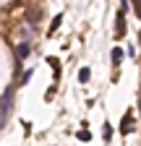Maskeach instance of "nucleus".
<instances>
[{
	"mask_svg": "<svg viewBox=\"0 0 141 146\" xmlns=\"http://www.w3.org/2000/svg\"><path fill=\"white\" fill-rule=\"evenodd\" d=\"M126 0H123V5H120V11H118V16H115V36L120 39L123 34H126Z\"/></svg>",
	"mask_w": 141,
	"mask_h": 146,
	"instance_id": "obj_1",
	"label": "nucleus"
},
{
	"mask_svg": "<svg viewBox=\"0 0 141 146\" xmlns=\"http://www.w3.org/2000/svg\"><path fill=\"white\" fill-rule=\"evenodd\" d=\"M11 104H13V89H8L3 97H0V117L11 112Z\"/></svg>",
	"mask_w": 141,
	"mask_h": 146,
	"instance_id": "obj_2",
	"label": "nucleus"
},
{
	"mask_svg": "<svg viewBox=\"0 0 141 146\" xmlns=\"http://www.w3.org/2000/svg\"><path fill=\"white\" fill-rule=\"evenodd\" d=\"M29 55H31V44H29V42H21L19 47H16V58H19V65L29 58Z\"/></svg>",
	"mask_w": 141,
	"mask_h": 146,
	"instance_id": "obj_3",
	"label": "nucleus"
},
{
	"mask_svg": "<svg viewBox=\"0 0 141 146\" xmlns=\"http://www.w3.org/2000/svg\"><path fill=\"white\" fill-rule=\"evenodd\" d=\"M131 131H133V112L128 110V112L123 115V125H120V133H123V136H128Z\"/></svg>",
	"mask_w": 141,
	"mask_h": 146,
	"instance_id": "obj_4",
	"label": "nucleus"
},
{
	"mask_svg": "<svg viewBox=\"0 0 141 146\" xmlns=\"http://www.w3.org/2000/svg\"><path fill=\"white\" fill-rule=\"evenodd\" d=\"M39 18H42V8H29V11H26V21H29L31 26H37Z\"/></svg>",
	"mask_w": 141,
	"mask_h": 146,
	"instance_id": "obj_5",
	"label": "nucleus"
},
{
	"mask_svg": "<svg viewBox=\"0 0 141 146\" xmlns=\"http://www.w3.org/2000/svg\"><path fill=\"white\" fill-rule=\"evenodd\" d=\"M47 63H50V68H52V73H55V81H58V78H60V60H58V58H50Z\"/></svg>",
	"mask_w": 141,
	"mask_h": 146,
	"instance_id": "obj_6",
	"label": "nucleus"
},
{
	"mask_svg": "<svg viewBox=\"0 0 141 146\" xmlns=\"http://www.w3.org/2000/svg\"><path fill=\"white\" fill-rule=\"evenodd\" d=\"M89 76H92L89 68H81V70H78V81H81V84H89Z\"/></svg>",
	"mask_w": 141,
	"mask_h": 146,
	"instance_id": "obj_7",
	"label": "nucleus"
},
{
	"mask_svg": "<svg viewBox=\"0 0 141 146\" xmlns=\"http://www.w3.org/2000/svg\"><path fill=\"white\" fill-rule=\"evenodd\" d=\"M120 60H123V50L115 47V50H112V65H120Z\"/></svg>",
	"mask_w": 141,
	"mask_h": 146,
	"instance_id": "obj_8",
	"label": "nucleus"
},
{
	"mask_svg": "<svg viewBox=\"0 0 141 146\" xmlns=\"http://www.w3.org/2000/svg\"><path fill=\"white\" fill-rule=\"evenodd\" d=\"M60 24H63V16H55V18H52V24H50V34H52V31H58Z\"/></svg>",
	"mask_w": 141,
	"mask_h": 146,
	"instance_id": "obj_9",
	"label": "nucleus"
},
{
	"mask_svg": "<svg viewBox=\"0 0 141 146\" xmlns=\"http://www.w3.org/2000/svg\"><path fill=\"white\" fill-rule=\"evenodd\" d=\"M76 138H78V141H89V138H92V133H89V131H78V133H76Z\"/></svg>",
	"mask_w": 141,
	"mask_h": 146,
	"instance_id": "obj_10",
	"label": "nucleus"
},
{
	"mask_svg": "<svg viewBox=\"0 0 141 146\" xmlns=\"http://www.w3.org/2000/svg\"><path fill=\"white\" fill-rule=\"evenodd\" d=\"M133 11H136V16L141 18V0H133Z\"/></svg>",
	"mask_w": 141,
	"mask_h": 146,
	"instance_id": "obj_11",
	"label": "nucleus"
},
{
	"mask_svg": "<svg viewBox=\"0 0 141 146\" xmlns=\"http://www.w3.org/2000/svg\"><path fill=\"white\" fill-rule=\"evenodd\" d=\"M31 73H34V70H31V68H29V70H26V73H24V81H19V84H26V81H29V78H31Z\"/></svg>",
	"mask_w": 141,
	"mask_h": 146,
	"instance_id": "obj_12",
	"label": "nucleus"
},
{
	"mask_svg": "<svg viewBox=\"0 0 141 146\" xmlns=\"http://www.w3.org/2000/svg\"><path fill=\"white\" fill-rule=\"evenodd\" d=\"M138 36H141V34H138Z\"/></svg>",
	"mask_w": 141,
	"mask_h": 146,
	"instance_id": "obj_13",
	"label": "nucleus"
}]
</instances>
